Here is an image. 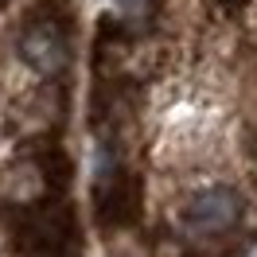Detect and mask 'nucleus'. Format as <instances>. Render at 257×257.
<instances>
[{
  "label": "nucleus",
  "mask_w": 257,
  "mask_h": 257,
  "mask_svg": "<svg viewBox=\"0 0 257 257\" xmlns=\"http://www.w3.org/2000/svg\"><path fill=\"white\" fill-rule=\"evenodd\" d=\"M249 218V207H245V195L226 183V179H210V183H199L183 207H179V230L191 245H207V241H230V245H245L238 238L241 222Z\"/></svg>",
  "instance_id": "obj_2"
},
{
  "label": "nucleus",
  "mask_w": 257,
  "mask_h": 257,
  "mask_svg": "<svg viewBox=\"0 0 257 257\" xmlns=\"http://www.w3.org/2000/svg\"><path fill=\"white\" fill-rule=\"evenodd\" d=\"M16 59L35 78L43 82H66L74 47H70V12L66 16H32L16 32Z\"/></svg>",
  "instance_id": "obj_3"
},
{
  "label": "nucleus",
  "mask_w": 257,
  "mask_h": 257,
  "mask_svg": "<svg viewBox=\"0 0 257 257\" xmlns=\"http://www.w3.org/2000/svg\"><path fill=\"white\" fill-rule=\"evenodd\" d=\"M90 210H94L97 230L113 238L141 222L145 214V179L128 168V156L97 148L94 179H90Z\"/></svg>",
  "instance_id": "obj_1"
}]
</instances>
